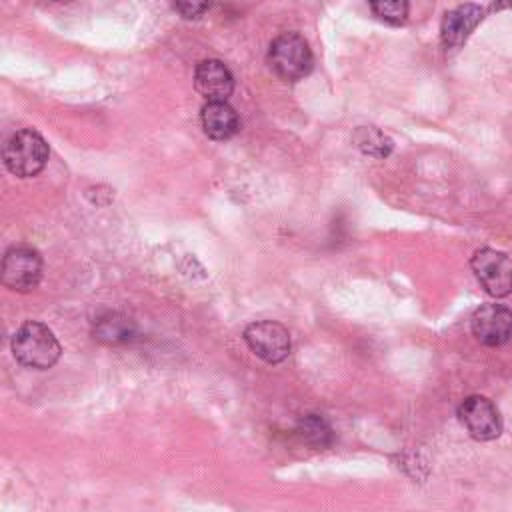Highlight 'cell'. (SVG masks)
<instances>
[{
  "label": "cell",
  "instance_id": "1",
  "mask_svg": "<svg viewBox=\"0 0 512 512\" xmlns=\"http://www.w3.org/2000/svg\"><path fill=\"white\" fill-rule=\"evenodd\" d=\"M12 354L14 358L28 368L48 370L52 368L62 354V346L54 332L42 322H26L12 336Z\"/></svg>",
  "mask_w": 512,
  "mask_h": 512
},
{
  "label": "cell",
  "instance_id": "2",
  "mask_svg": "<svg viewBox=\"0 0 512 512\" xmlns=\"http://www.w3.org/2000/svg\"><path fill=\"white\" fill-rule=\"evenodd\" d=\"M48 144L36 130H18L4 144V164L18 178H32L48 162Z\"/></svg>",
  "mask_w": 512,
  "mask_h": 512
},
{
  "label": "cell",
  "instance_id": "3",
  "mask_svg": "<svg viewBox=\"0 0 512 512\" xmlns=\"http://www.w3.org/2000/svg\"><path fill=\"white\" fill-rule=\"evenodd\" d=\"M268 64L282 80L294 82L312 70V52L308 42L296 32L276 36L268 50Z\"/></svg>",
  "mask_w": 512,
  "mask_h": 512
},
{
  "label": "cell",
  "instance_id": "4",
  "mask_svg": "<svg viewBox=\"0 0 512 512\" xmlns=\"http://www.w3.org/2000/svg\"><path fill=\"white\" fill-rule=\"evenodd\" d=\"M42 278V256L32 246H12L2 258V284L16 292H30Z\"/></svg>",
  "mask_w": 512,
  "mask_h": 512
},
{
  "label": "cell",
  "instance_id": "5",
  "mask_svg": "<svg viewBox=\"0 0 512 512\" xmlns=\"http://www.w3.org/2000/svg\"><path fill=\"white\" fill-rule=\"evenodd\" d=\"M470 266L490 296L504 298L512 294V260L504 252L494 248H480L474 252Z\"/></svg>",
  "mask_w": 512,
  "mask_h": 512
},
{
  "label": "cell",
  "instance_id": "6",
  "mask_svg": "<svg viewBox=\"0 0 512 512\" xmlns=\"http://www.w3.org/2000/svg\"><path fill=\"white\" fill-rule=\"evenodd\" d=\"M244 340L248 348L268 364H280L282 360L288 358L292 350V340L288 330L274 320L252 322L244 330Z\"/></svg>",
  "mask_w": 512,
  "mask_h": 512
},
{
  "label": "cell",
  "instance_id": "7",
  "mask_svg": "<svg viewBox=\"0 0 512 512\" xmlns=\"http://www.w3.org/2000/svg\"><path fill=\"white\" fill-rule=\"evenodd\" d=\"M458 420L474 440H494L502 432V418L498 408L486 396H468L458 406Z\"/></svg>",
  "mask_w": 512,
  "mask_h": 512
},
{
  "label": "cell",
  "instance_id": "8",
  "mask_svg": "<svg viewBox=\"0 0 512 512\" xmlns=\"http://www.w3.org/2000/svg\"><path fill=\"white\" fill-rule=\"evenodd\" d=\"M472 334L484 346H502L512 338V312L502 304H482L470 318Z\"/></svg>",
  "mask_w": 512,
  "mask_h": 512
},
{
  "label": "cell",
  "instance_id": "9",
  "mask_svg": "<svg viewBox=\"0 0 512 512\" xmlns=\"http://www.w3.org/2000/svg\"><path fill=\"white\" fill-rule=\"evenodd\" d=\"M194 86L206 102L228 100L234 90V78L224 62L202 60L194 70Z\"/></svg>",
  "mask_w": 512,
  "mask_h": 512
},
{
  "label": "cell",
  "instance_id": "10",
  "mask_svg": "<svg viewBox=\"0 0 512 512\" xmlns=\"http://www.w3.org/2000/svg\"><path fill=\"white\" fill-rule=\"evenodd\" d=\"M482 18H484V10L472 2L446 12L440 24L442 44L446 48L462 46L468 40V36L474 32V28L482 22Z\"/></svg>",
  "mask_w": 512,
  "mask_h": 512
},
{
  "label": "cell",
  "instance_id": "11",
  "mask_svg": "<svg viewBox=\"0 0 512 512\" xmlns=\"http://www.w3.org/2000/svg\"><path fill=\"white\" fill-rule=\"evenodd\" d=\"M200 122L212 140H226L234 136L240 128V118L236 110L226 100L206 102L200 112Z\"/></svg>",
  "mask_w": 512,
  "mask_h": 512
},
{
  "label": "cell",
  "instance_id": "12",
  "mask_svg": "<svg viewBox=\"0 0 512 512\" xmlns=\"http://www.w3.org/2000/svg\"><path fill=\"white\" fill-rule=\"evenodd\" d=\"M92 334L102 344H122L134 338L136 324L126 314L106 312L94 322Z\"/></svg>",
  "mask_w": 512,
  "mask_h": 512
},
{
  "label": "cell",
  "instance_id": "13",
  "mask_svg": "<svg viewBox=\"0 0 512 512\" xmlns=\"http://www.w3.org/2000/svg\"><path fill=\"white\" fill-rule=\"evenodd\" d=\"M296 436L314 450H324L334 440L330 424L320 414L302 416L296 424Z\"/></svg>",
  "mask_w": 512,
  "mask_h": 512
},
{
  "label": "cell",
  "instance_id": "14",
  "mask_svg": "<svg viewBox=\"0 0 512 512\" xmlns=\"http://www.w3.org/2000/svg\"><path fill=\"white\" fill-rule=\"evenodd\" d=\"M354 144L362 154L374 158H386L392 152V140L374 126H360L354 132Z\"/></svg>",
  "mask_w": 512,
  "mask_h": 512
},
{
  "label": "cell",
  "instance_id": "15",
  "mask_svg": "<svg viewBox=\"0 0 512 512\" xmlns=\"http://www.w3.org/2000/svg\"><path fill=\"white\" fill-rule=\"evenodd\" d=\"M370 10L382 22L398 26L406 22L410 6L408 0H370Z\"/></svg>",
  "mask_w": 512,
  "mask_h": 512
},
{
  "label": "cell",
  "instance_id": "16",
  "mask_svg": "<svg viewBox=\"0 0 512 512\" xmlns=\"http://www.w3.org/2000/svg\"><path fill=\"white\" fill-rule=\"evenodd\" d=\"M176 12L182 16V18H200L212 4V0H172Z\"/></svg>",
  "mask_w": 512,
  "mask_h": 512
},
{
  "label": "cell",
  "instance_id": "17",
  "mask_svg": "<svg viewBox=\"0 0 512 512\" xmlns=\"http://www.w3.org/2000/svg\"><path fill=\"white\" fill-rule=\"evenodd\" d=\"M504 8H512V0H496L492 4V10H504Z\"/></svg>",
  "mask_w": 512,
  "mask_h": 512
}]
</instances>
